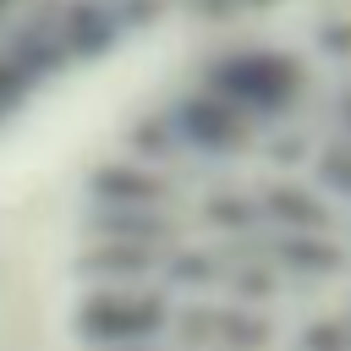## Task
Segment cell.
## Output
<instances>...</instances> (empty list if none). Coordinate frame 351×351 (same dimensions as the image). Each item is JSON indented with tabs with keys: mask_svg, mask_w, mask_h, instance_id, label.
Returning <instances> with one entry per match:
<instances>
[{
	"mask_svg": "<svg viewBox=\"0 0 351 351\" xmlns=\"http://www.w3.org/2000/svg\"><path fill=\"white\" fill-rule=\"evenodd\" d=\"M214 88L225 93L230 110H280L296 88H302V66L291 55H230L214 66Z\"/></svg>",
	"mask_w": 351,
	"mask_h": 351,
	"instance_id": "1",
	"label": "cell"
}]
</instances>
